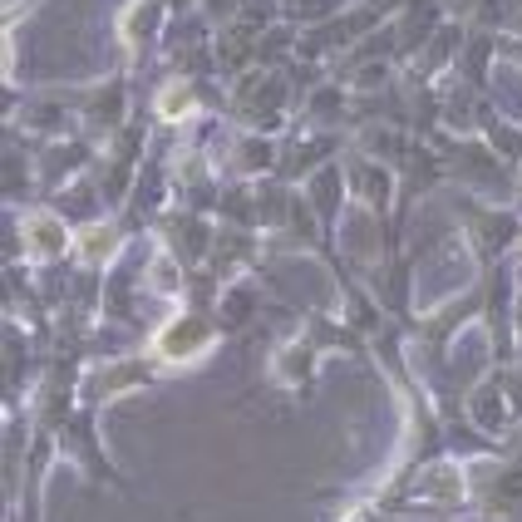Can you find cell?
<instances>
[{
  "mask_svg": "<svg viewBox=\"0 0 522 522\" xmlns=\"http://www.w3.org/2000/svg\"><path fill=\"white\" fill-rule=\"evenodd\" d=\"M183 99H188V89H168V99H163V113H168V118H178V113H183Z\"/></svg>",
  "mask_w": 522,
  "mask_h": 522,
  "instance_id": "obj_1",
  "label": "cell"
}]
</instances>
